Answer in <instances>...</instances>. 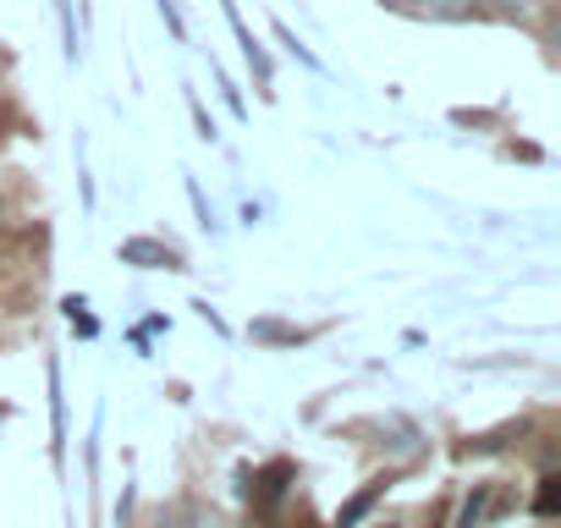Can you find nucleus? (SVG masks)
Listing matches in <instances>:
<instances>
[{
    "mask_svg": "<svg viewBox=\"0 0 561 528\" xmlns=\"http://www.w3.org/2000/svg\"><path fill=\"white\" fill-rule=\"evenodd\" d=\"M430 12H435V18H468L473 0H430Z\"/></svg>",
    "mask_w": 561,
    "mask_h": 528,
    "instance_id": "6",
    "label": "nucleus"
},
{
    "mask_svg": "<svg viewBox=\"0 0 561 528\" xmlns=\"http://www.w3.org/2000/svg\"><path fill=\"white\" fill-rule=\"evenodd\" d=\"M484 501H490V484H479V495H468V506H462V528H479V523H484Z\"/></svg>",
    "mask_w": 561,
    "mask_h": 528,
    "instance_id": "5",
    "label": "nucleus"
},
{
    "mask_svg": "<svg viewBox=\"0 0 561 528\" xmlns=\"http://www.w3.org/2000/svg\"><path fill=\"white\" fill-rule=\"evenodd\" d=\"M380 528H402V523H380Z\"/></svg>",
    "mask_w": 561,
    "mask_h": 528,
    "instance_id": "8",
    "label": "nucleus"
},
{
    "mask_svg": "<svg viewBox=\"0 0 561 528\" xmlns=\"http://www.w3.org/2000/svg\"><path fill=\"white\" fill-rule=\"evenodd\" d=\"M375 495H380V484H375V490H364V495H353V501L342 506V517H336V528H353V523H358V517H364V512L375 506Z\"/></svg>",
    "mask_w": 561,
    "mask_h": 528,
    "instance_id": "4",
    "label": "nucleus"
},
{
    "mask_svg": "<svg viewBox=\"0 0 561 528\" xmlns=\"http://www.w3.org/2000/svg\"><path fill=\"white\" fill-rule=\"evenodd\" d=\"M122 259L127 264H149V271H182V253L176 248H165V242H154V237H133V242H122Z\"/></svg>",
    "mask_w": 561,
    "mask_h": 528,
    "instance_id": "2",
    "label": "nucleus"
},
{
    "mask_svg": "<svg viewBox=\"0 0 561 528\" xmlns=\"http://www.w3.org/2000/svg\"><path fill=\"white\" fill-rule=\"evenodd\" d=\"M293 528H320V523H314V512H298V523H293Z\"/></svg>",
    "mask_w": 561,
    "mask_h": 528,
    "instance_id": "7",
    "label": "nucleus"
},
{
    "mask_svg": "<svg viewBox=\"0 0 561 528\" xmlns=\"http://www.w3.org/2000/svg\"><path fill=\"white\" fill-rule=\"evenodd\" d=\"M287 484H293V462H270L264 473H253V512L270 523L275 517V506H280V495H287Z\"/></svg>",
    "mask_w": 561,
    "mask_h": 528,
    "instance_id": "1",
    "label": "nucleus"
},
{
    "mask_svg": "<svg viewBox=\"0 0 561 528\" xmlns=\"http://www.w3.org/2000/svg\"><path fill=\"white\" fill-rule=\"evenodd\" d=\"M556 506H561V479L545 473V479H539V495H534V512H539V517H556Z\"/></svg>",
    "mask_w": 561,
    "mask_h": 528,
    "instance_id": "3",
    "label": "nucleus"
}]
</instances>
